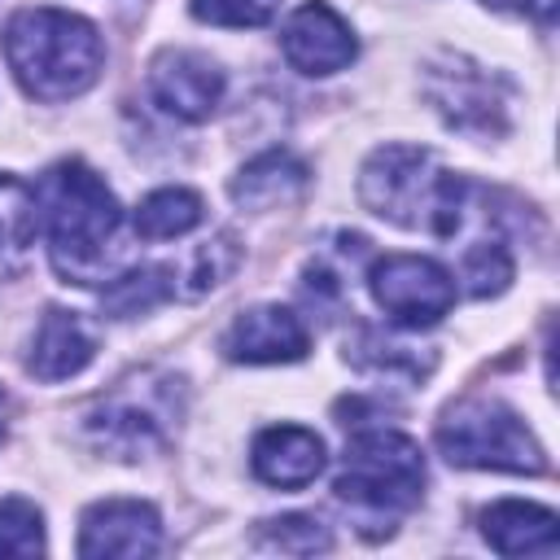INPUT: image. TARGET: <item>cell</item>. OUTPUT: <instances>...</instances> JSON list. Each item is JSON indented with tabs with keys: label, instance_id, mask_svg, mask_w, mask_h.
Listing matches in <instances>:
<instances>
[{
	"label": "cell",
	"instance_id": "obj_1",
	"mask_svg": "<svg viewBox=\"0 0 560 560\" xmlns=\"http://www.w3.org/2000/svg\"><path fill=\"white\" fill-rule=\"evenodd\" d=\"M35 206L48 232V258L66 284H96L118 271L122 206L88 162L66 158L48 166L35 184Z\"/></svg>",
	"mask_w": 560,
	"mask_h": 560
},
{
	"label": "cell",
	"instance_id": "obj_2",
	"mask_svg": "<svg viewBox=\"0 0 560 560\" xmlns=\"http://www.w3.org/2000/svg\"><path fill=\"white\" fill-rule=\"evenodd\" d=\"M477 192L481 188H472L468 179L446 171L429 149H416V144L376 149L359 175V197L372 214L398 228L446 236V241H455L472 219Z\"/></svg>",
	"mask_w": 560,
	"mask_h": 560
},
{
	"label": "cell",
	"instance_id": "obj_3",
	"mask_svg": "<svg viewBox=\"0 0 560 560\" xmlns=\"http://www.w3.org/2000/svg\"><path fill=\"white\" fill-rule=\"evenodd\" d=\"M4 57L13 79L35 101H70L88 92L105 66L96 26L66 9H22L4 26Z\"/></svg>",
	"mask_w": 560,
	"mask_h": 560
},
{
	"label": "cell",
	"instance_id": "obj_4",
	"mask_svg": "<svg viewBox=\"0 0 560 560\" xmlns=\"http://www.w3.org/2000/svg\"><path fill=\"white\" fill-rule=\"evenodd\" d=\"M337 499L359 516H402L424 494V455L407 433L394 429H359L346 442L341 472L332 481Z\"/></svg>",
	"mask_w": 560,
	"mask_h": 560
},
{
	"label": "cell",
	"instance_id": "obj_5",
	"mask_svg": "<svg viewBox=\"0 0 560 560\" xmlns=\"http://www.w3.org/2000/svg\"><path fill=\"white\" fill-rule=\"evenodd\" d=\"M438 451L459 468L494 472H547V455L525 420L499 398H459L438 420Z\"/></svg>",
	"mask_w": 560,
	"mask_h": 560
},
{
	"label": "cell",
	"instance_id": "obj_6",
	"mask_svg": "<svg viewBox=\"0 0 560 560\" xmlns=\"http://www.w3.org/2000/svg\"><path fill=\"white\" fill-rule=\"evenodd\" d=\"M166 376H136L105 394L83 420L96 446H105L118 459H140L153 446H162L171 420H175V394L166 389Z\"/></svg>",
	"mask_w": 560,
	"mask_h": 560
},
{
	"label": "cell",
	"instance_id": "obj_7",
	"mask_svg": "<svg viewBox=\"0 0 560 560\" xmlns=\"http://www.w3.org/2000/svg\"><path fill=\"white\" fill-rule=\"evenodd\" d=\"M376 306L398 328H429L455 306V276L424 254H385L368 267Z\"/></svg>",
	"mask_w": 560,
	"mask_h": 560
},
{
	"label": "cell",
	"instance_id": "obj_8",
	"mask_svg": "<svg viewBox=\"0 0 560 560\" xmlns=\"http://www.w3.org/2000/svg\"><path fill=\"white\" fill-rule=\"evenodd\" d=\"M429 101L438 105V114L468 136H490L503 127V109L508 96L499 88V79H490L481 66L464 61V57H442L429 66Z\"/></svg>",
	"mask_w": 560,
	"mask_h": 560
},
{
	"label": "cell",
	"instance_id": "obj_9",
	"mask_svg": "<svg viewBox=\"0 0 560 560\" xmlns=\"http://www.w3.org/2000/svg\"><path fill=\"white\" fill-rule=\"evenodd\" d=\"M280 48H284V61L302 74H337L359 52L346 18L337 9H328L324 0H306L289 13V22L280 31Z\"/></svg>",
	"mask_w": 560,
	"mask_h": 560
},
{
	"label": "cell",
	"instance_id": "obj_10",
	"mask_svg": "<svg viewBox=\"0 0 560 560\" xmlns=\"http://www.w3.org/2000/svg\"><path fill=\"white\" fill-rule=\"evenodd\" d=\"M149 96L158 101V109H166L171 118L184 122H201L219 109L223 101V70L192 52V48H166L153 66H149Z\"/></svg>",
	"mask_w": 560,
	"mask_h": 560
},
{
	"label": "cell",
	"instance_id": "obj_11",
	"mask_svg": "<svg viewBox=\"0 0 560 560\" xmlns=\"http://www.w3.org/2000/svg\"><path fill=\"white\" fill-rule=\"evenodd\" d=\"M162 551V516L140 499H105L83 512L79 556H158Z\"/></svg>",
	"mask_w": 560,
	"mask_h": 560
},
{
	"label": "cell",
	"instance_id": "obj_12",
	"mask_svg": "<svg viewBox=\"0 0 560 560\" xmlns=\"http://www.w3.org/2000/svg\"><path fill=\"white\" fill-rule=\"evenodd\" d=\"M223 350L236 363H298L311 350V332L289 306H249L223 332Z\"/></svg>",
	"mask_w": 560,
	"mask_h": 560
},
{
	"label": "cell",
	"instance_id": "obj_13",
	"mask_svg": "<svg viewBox=\"0 0 560 560\" xmlns=\"http://www.w3.org/2000/svg\"><path fill=\"white\" fill-rule=\"evenodd\" d=\"M92 354H96V332L83 324V315L52 306L35 328L26 372L35 381H48V385L52 381H70L92 363Z\"/></svg>",
	"mask_w": 560,
	"mask_h": 560
},
{
	"label": "cell",
	"instance_id": "obj_14",
	"mask_svg": "<svg viewBox=\"0 0 560 560\" xmlns=\"http://www.w3.org/2000/svg\"><path fill=\"white\" fill-rule=\"evenodd\" d=\"M249 464L258 481L280 486V490H302L324 472V442L302 424H276L254 438Z\"/></svg>",
	"mask_w": 560,
	"mask_h": 560
},
{
	"label": "cell",
	"instance_id": "obj_15",
	"mask_svg": "<svg viewBox=\"0 0 560 560\" xmlns=\"http://www.w3.org/2000/svg\"><path fill=\"white\" fill-rule=\"evenodd\" d=\"M481 534L499 556H556V512L538 503H490L481 512Z\"/></svg>",
	"mask_w": 560,
	"mask_h": 560
},
{
	"label": "cell",
	"instance_id": "obj_16",
	"mask_svg": "<svg viewBox=\"0 0 560 560\" xmlns=\"http://www.w3.org/2000/svg\"><path fill=\"white\" fill-rule=\"evenodd\" d=\"M302 188H306V166H302L293 153H284V149L258 153V158L245 162L241 175L232 179L236 206H249V210L284 206V201H293Z\"/></svg>",
	"mask_w": 560,
	"mask_h": 560
},
{
	"label": "cell",
	"instance_id": "obj_17",
	"mask_svg": "<svg viewBox=\"0 0 560 560\" xmlns=\"http://www.w3.org/2000/svg\"><path fill=\"white\" fill-rule=\"evenodd\" d=\"M35 228H39L35 188H26L13 175H0V280L18 276L26 267L31 245H35Z\"/></svg>",
	"mask_w": 560,
	"mask_h": 560
},
{
	"label": "cell",
	"instance_id": "obj_18",
	"mask_svg": "<svg viewBox=\"0 0 560 560\" xmlns=\"http://www.w3.org/2000/svg\"><path fill=\"white\" fill-rule=\"evenodd\" d=\"M166 298H175V267H166V262H144V267L114 271L101 289V306L114 319L144 315V311L162 306Z\"/></svg>",
	"mask_w": 560,
	"mask_h": 560
},
{
	"label": "cell",
	"instance_id": "obj_19",
	"mask_svg": "<svg viewBox=\"0 0 560 560\" xmlns=\"http://www.w3.org/2000/svg\"><path fill=\"white\" fill-rule=\"evenodd\" d=\"M201 214L206 210L192 188H158L136 206L131 223H136V236H144V241H171V236L192 232L201 223Z\"/></svg>",
	"mask_w": 560,
	"mask_h": 560
},
{
	"label": "cell",
	"instance_id": "obj_20",
	"mask_svg": "<svg viewBox=\"0 0 560 560\" xmlns=\"http://www.w3.org/2000/svg\"><path fill=\"white\" fill-rule=\"evenodd\" d=\"M459 280H464V289H468L472 298L503 293L508 280H512V254H508L503 236H477V241L464 249Z\"/></svg>",
	"mask_w": 560,
	"mask_h": 560
},
{
	"label": "cell",
	"instance_id": "obj_21",
	"mask_svg": "<svg viewBox=\"0 0 560 560\" xmlns=\"http://www.w3.org/2000/svg\"><path fill=\"white\" fill-rule=\"evenodd\" d=\"M236 262H241V249H236V241H232L228 232L201 241V245L188 254L184 276L175 271V280H188L179 293H184V298H201V293H210L214 284H223V280L236 271Z\"/></svg>",
	"mask_w": 560,
	"mask_h": 560
},
{
	"label": "cell",
	"instance_id": "obj_22",
	"mask_svg": "<svg viewBox=\"0 0 560 560\" xmlns=\"http://www.w3.org/2000/svg\"><path fill=\"white\" fill-rule=\"evenodd\" d=\"M44 551V516L26 499L0 503V556H39Z\"/></svg>",
	"mask_w": 560,
	"mask_h": 560
},
{
	"label": "cell",
	"instance_id": "obj_23",
	"mask_svg": "<svg viewBox=\"0 0 560 560\" xmlns=\"http://www.w3.org/2000/svg\"><path fill=\"white\" fill-rule=\"evenodd\" d=\"M262 542L276 551H289V556H311V551L328 547V529L315 516H280V521L262 525Z\"/></svg>",
	"mask_w": 560,
	"mask_h": 560
},
{
	"label": "cell",
	"instance_id": "obj_24",
	"mask_svg": "<svg viewBox=\"0 0 560 560\" xmlns=\"http://www.w3.org/2000/svg\"><path fill=\"white\" fill-rule=\"evenodd\" d=\"M280 0H192V18L210 26H262Z\"/></svg>",
	"mask_w": 560,
	"mask_h": 560
},
{
	"label": "cell",
	"instance_id": "obj_25",
	"mask_svg": "<svg viewBox=\"0 0 560 560\" xmlns=\"http://www.w3.org/2000/svg\"><path fill=\"white\" fill-rule=\"evenodd\" d=\"M4 420H9V398H4V389H0V438H4Z\"/></svg>",
	"mask_w": 560,
	"mask_h": 560
}]
</instances>
